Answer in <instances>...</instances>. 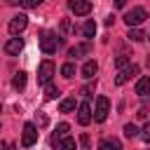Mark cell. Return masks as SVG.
Segmentation results:
<instances>
[{
	"instance_id": "cell-1",
	"label": "cell",
	"mask_w": 150,
	"mask_h": 150,
	"mask_svg": "<svg viewBox=\"0 0 150 150\" xmlns=\"http://www.w3.org/2000/svg\"><path fill=\"white\" fill-rule=\"evenodd\" d=\"M59 47H61V38H59L56 33L45 30V33L40 35V49H42L45 54H54Z\"/></svg>"
},
{
	"instance_id": "cell-2",
	"label": "cell",
	"mask_w": 150,
	"mask_h": 150,
	"mask_svg": "<svg viewBox=\"0 0 150 150\" xmlns=\"http://www.w3.org/2000/svg\"><path fill=\"white\" fill-rule=\"evenodd\" d=\"M145 19H148V12H145L143 7H134V9H129V12L124 14V21H127V26H129V28L141 26Z\"/></svg>"
},
{
	"instance_id": "cell-3",
	"label": "cell",
	"mask_w": 150,
	"mask_h": 150,
	"mask_svg": "<svg viewBox=\"0 0 150 150\" xmlns=\"http://www.w3.org/2000/svg\"><path fill=\"white\" fill-rule=\"evenodd\" d=\"M38 143V127L33 122H26L23 124V134H21V145L23 148H30Z\"/></svg>"
},
{
	"instance_id": "cell-4",
	"label": "cell",
	"mask_w": 150,
	"mask_h": 150,
	"mask_svg": "<svg viewBox=\"0 0 150 150\" xmlns=\"http://www.w3.org/2000/svg\"><path fill=\"white\" fill-rule=\"evenodd\" d=\"M54 73H56V66L52 61H42L40 68H38V84H49Z\"/></svg>"
},
{
	"instance_id": "cell-5",
	"label": "cell",
	"mask_w": 150,
	"mask_h": 150,
	"mask_svg": "<svg viewBox=\"0 0 150 150\" xmlns=\"http://www.w3.org/2000/svg\"><path fill=\"white\" fill-rule=\"evenodd\" d=\"M108 112H110V101L105 98V96H98L96 98V108H94V120L96 122H105V117H108Z\"/></svg>"
},
{
	"instance_id": "cell-6",
	"label": "cell",
	"mask_w": 150,
	"mask_h": 150,
	"mask_svg": "<svg viewBox=\"0 0 150 150\" xmlns=\"http://www.w3.org/2000/svg\"><path fill=\"white\" fill-rule=\"evenodd\" d=\"M68 7L75 16H84L91 12V2L89 0H68Z\"/></svg>"
},
{
	"instance_id": "cell-7",
	"label": "cell",
	"mask_w": 150,
	"mask_h": 150,
	"mask_svg": "<svg viewBox=\"0 0 150 150\" xmlns=\"http://www.w3.org/2000/svg\"><path fill=\"white\" fill-rule=\"evenodd\" d=\"M136 75H138V66H136V63H129L127 68L120 70V75L115 77V84H124V82H129V80L136 77Z\"/></svg>"
},
{
	"instance_id": "cell-8",
	"label": "cell",
	"mask_w": 150,
	"mask_h": 150,
	"mask_svg": "<svg viewBox=\"0 0 150 150\" xmlns=\"http://www.w3.org/2000/svg\"><path fill=\"white\" fill-rule=\"evenodd\" d=\"M26 26H28V16H26V14H16V16L9 21V33H12V35H19Z\"/></svg>"
},
{
	"instance_id": "cell-9",
	"label": "cell",
	"mask_w": 150,
	"mask_h": 150,
	"mask_svg": "<svg viewBox=\"0 0 150 150\" xmlns=\"http://www.w3.org/2000/svg\"><path fill=\"white\" fill-rule=\"evenodd\" d=\"M77 122L82 127H87L91 122V108H89V103H80L77 105Z\"/></svg>"
},
{
	"instance_id": "cell-10",
	"label": "cell",
	"mask_w": 150,
	"mask_h": 150,
	"mask_svg": "<svg viewBox=\"0 0 150 150\" xmlns=\"http://www.w3.org/2000/svg\"><path fill=\"white\" fill-rule=\"evenodd\" d=\"M21 49H23V40H21V38H12V40L5 42V52H7L9 56H16Z\"/></svg>"
},
{
	"instance_id": "cell-11",
	"label": "cell",
	"mask_w": 150,
	"mask_h": 150,
	"mask_svg": "<svg viewBox=\"0 0 150 150\" xmlns=\"http://www.w3.org/2000/svg\"><path fill=\"white\" fill-rule=\"evenodd\" d=\"M136 94L138 96H150V75H143L136 82Z\"/></svg>"
},
{
	"instance_id": "cell-12",
	"label": "cell",
	"mask_w": 150,
	"mask_h": 150,
	"mask_svg": "<svg viewBox=\"0 0 150 150\" xmlns=\"http://www.w3.org/2000/svg\"><path fill=\"white\" fill-rule=\"evenodd\" d=\"M68 129H70V127H68L66 122H61V124H56V134L52 136V145H59V143H61V138H63V136L68 134Z\"/></svg>"
},
{
	"instance_id": "cell-13",
	"label": "cell",
	"mask_w": 150,
	"mask_h": 150,
	"mask_svg": "<svg viewBox=\"0 0 150 150\" xmlns=\"http://www.w3.org/2000/svg\"><path fill=\"white\" fill-rule=\"evenodd\" d=\"M98 150H122V143L117 138H103L98 143Z\"/></svg>"
},
{
	"instance_id": "cell-14",
	"label": "cell",
	"mask_w": 150,
	"mask_h": 150,
	"mask_svg": "<svg viewBox=\"0 0 150 150\" xmlns=\"http://www.w3.org/2000/svg\"><path fill=\"white\" fill-rule=\"evenodd\" d=\"M91 47H89V42H84V45H75V47H70L68 49V56L70 59H77V56H82V54H87Z\"/></svg>"
},
{
	"instance_id": "cell-15",
	"label": "cell",
	"mask_w": 150,
	"mask_h": 150,
	"mask_svg": "<svg viewBox=\"0 0 150 150\" xmlns=\"http://www.w3.org/2000/svg\"><path fill=\"white\" fill-rule=\"evenodd\" d=\"M96 70H98V66H96V61H87V63L82 66V77H87V80H91V77L96 75Z\"/></svg>"
},
{
	"instance_id": "cell-16",
	"label": "cell",
	"mask_w": 150,
	"mask_h": 150,
	"mask_svg": "<svg viewBox=\"0 0 150 150\" xmlns=\"http://www.w3.org/2000/svg\"><path fill=\"white\" fill-rule=\"evenodd\" d=\"M82 35L87 38V40H91L94 35H96V23L89 19V21H84V26H82Z\"/></svg>"
},
{
	"instance_id": "cell-17",
	"label": "cell",
	"mask_w": 150,
	"mask_h": 150,
	"mask_svg": "<svg viewBox=\"0 0 150 150\" xmlns=\"http://www.w3.org/2000/svg\"><path fill=\"white\" fill-rule=\"evenodd\" d=\"M12 87H14V89H19V91L26 87V73H23V70H19V73L14 75V80H12Z\"/></svg>"
},
{
	"instance_id": "cell-18",
	"label": "cell",
	"mask_w": 150,
	"mask_h": 150,
	"mask_svg": "<svg viewBox=\"0 0 150 150\" xmlns=\"http://www.w3.org/2000/svg\"><path fill=\"white\" fill-rule=\"evenodd\" d=\"M127 38H129V40H134V42H141V40H145V33H143L141 28H129Z\"/></svg>"
},
{
	"instance_id": "cell-19",
	"label": "cell",
	"mask_w": 150,
	"mask_h": 150,
	"mask_svg": "<svg viewBox=\"0 0 150 150\" xmlns=\"http://www.w3.org/2000/svg\"><path fill=\"white\" fill-rule=\"evenodd\" d=\"M56 150H77V143H75V138H63L56 145Z\"/></svg>"
},
{
	"instance_id": "cell-20",
	"label": "cell",
	"mask_w": 150,
	"mask_h": 150,
	"mask_svg": "<svg viewBox=\"0 0 150 150\" xmlns=\"http://www.w3.org/2000/svg\"><path fill=\"white\" fill-rule=\"evenodd\" d=\"M59 110L61 112H73L75 110V98H63L61 105H59Z\"/></svg>"
},
{
	"instance_id": "cell-21",
	"label": "cell",
	"mask_w": 150,
	"mask_h": 150,
	"mask_svg": "<svg viewBox=\"0 0 150 150\" xmlns=\"http://www.w3.org/2000/svg\"><path fill=\"white\" fill-rule=\"evenodd\" d=\"M61 75H63V77H73V75H75V63H73V61L63 63V66H61Z\"/></svg>"
},
{
	"instance_id": "cell-22",
	"label": "cell",
	"mask_w": 150,
	"mask_h": 150,
	"mask_svg": "<svg viewBox=\"0 0 150 150\" xmlns=\"http://www.w3.org/2000/svg\"><path fill=\"white\" fill-rule=\"evenodd\" d=\"M45 98H47V101H54V98H59V87H54V84H47V89H45Z\"/></svg>"
},
{
	"instance_id": "cell-23",
	"label": "cell",
	"mask_w": 150,
	"mask_h": 150,
	"mask_svg": "<svg viewBox=\"0 0 150 150\" xmlns=\"http://www.w3.org/2000/svg\"><path fill=\"white\" fill-rule=\"evenodd\" d=\"M129 63H131V59H129L127 54H120V56L115 59V68H120V70H122V68H127Z\"/></svg>"
},
{
	"instance_id": "cell-24",
	"label": "cell",
	"mask_w": 150,
	"mask_h": 150,
	"mask_svg": "<svg viewBox=\"0 0 150 150\" xmlns=\"http://www.w3.org/2000/svg\"><path fill=\"white\" fill-rule=\"evenodd\" d=\"M94 89H96V80H94V82H87V84L80 89V94H84V96H91V94H94Z\"/></svg>"
},
{
	"instance_id": "cell-25",
	"label": "cell",
	"mask_w": 150,
	"mask_h": 150,
	"mask_svg": "<svg viewBox=\"0 0 150 150\" xmlns=\"http://www.w3.org/2000/svg\"><path fill=\"white\" fill-rule=\"evenodd\" d=\"M124 136H127V138H136V136H138L136 124H127V127H124Z\"/></svg>"
},
{
	"instance_id": "cell-26",
	"label": "cell",
	"mask_w": 150,
	"mask_h": 150,
	"mask_svg": "<svg viewBox=\"0 0 150 150\" xmlns=\"http://www.w3.org/2000/svg\"><path fill=\"white\" fill-rule=\"evenodd\" d=\"M141 138H143L145 143H150V122L143 127V131H141Z\"/></svg>"
},
{
	"instance_id": "cell-27",
	"label": "cell",
	"mask_w": 150,
	"mask_h": 150,
	"mask_svg": "<svg viewBox=\"0 0 150 150\" xmlns=\"http://www.w3.org/2000/svg\"><path fill=\"white\" fill-rule=\"evenodd\" d=\"M42 0H21V5H26V7H38Z\"/></svg>"
},
{
	"instance_id": "cell-28",
	"label": "cell",
	"mask_w": 150,
	"mask_h": 150,
	"mask_svg": "<svg viewBox=\"0 0 150 150\" xmlns=\"http://www.w3.org/2000/svg\"><path fill=\"white\" fill-rule=\"evenodd\" d=\"M68 28H70V23H68V19H63V21H61V30H63V33H66V30H68Z\"/></svg>"
},
{
	"instance_id": "cell-29",
	"label": "cell",
	"mask_w": 150,
	"mask_h": 150,
	"mask_svg": "<svg viewBox=\"0 0 150 150\" xmlns=\"http://www.w3.org/2000/svg\"><path fill=\"white\" fill-rule=\"evenodd\" d=\"M80 143H82V145H84V148H87V145H89V136H87V134H84V136H82V138H80Z\"/></svg>"
},
{
	"instance_id": "cell-30",
	"label": "cell",
	"mask_w": 150,
	"mask_h": 150,
	"mask_svg": "<svg viewBox=\"0 0 150 150\" xmlns=\"http://www.w3.org/2000/svg\"><path fill=\"white\" fill-rule=\"evenodd\" d=\"M112 21H115V16L110 14V16H105V26H112Z\"/></svg>"
},
{
	"instance_id": "cell-31",
	"label": "cell",
	"mask_w": 150,
	"mask_h": 150,
	"mask_svg": "<svg viewBox=\"0 0 150 150\" xmlns=\"http://www.w3.org/2000/svg\"><path fill=\"white\" fill-rule=\"evenodd\" d=\"M127 5V0H115V7H124Z\"/></svg>"
},
{
	"instance_id": "cell-32",
	"label": "cell",
	"mask_w": 150,
	"mask_h": 150,
	"mask_svg": "<svg viewBox=\"0 0 150 150\" xmlns=\"http://www.w3.org/2000/svg\"><path fill=\"white\" fill-rule=\"evenodd\" d=\"M9 5H21V0H9Z\"/></svg>"
},
{
	"instance_id": "cell-33",
	"label": "cell",
	"mask_w": 150,
	"mask_h": 150,
	"mask_svg": "<svg viewBox=\"0 0 150 150\" xmlns=\"http://www.w3.org/2000/svg\"><path fill=\"white\" fill-rule=\"evenodd\" d=\"M7 150H16V145H14V143H9V145H7Z\"/></svg>"
},
{
	"instance_id": "cell-34",
	"label": "cell",
	"mask_w": 150,
	"mask_h": 150,
	"mask_svg": "<svg viewBox=\"0 0 150 150\" xmlns=\"http://www.w3.org/2000/svg\"><path fill=\"white\" fill-rule=\"evenodd\" d=\"M145 66H148V68H150V54H148V59H145Z\"/></svg>"
},
{
	"instance_id": "cell-35",
	"label": "cell",
	"mask_w": 150,
	"mask_h": 150,
	"mask_svg": "<svg viewBox=\"0 0 150 150\" xmlns=\"http://www.w3.org/2000/svg\"><path fill=\"white\" fill-rule=\"evenodd\" d=\"M148 38H150V33H148Z\"/></svg>"
}]
</instances>
